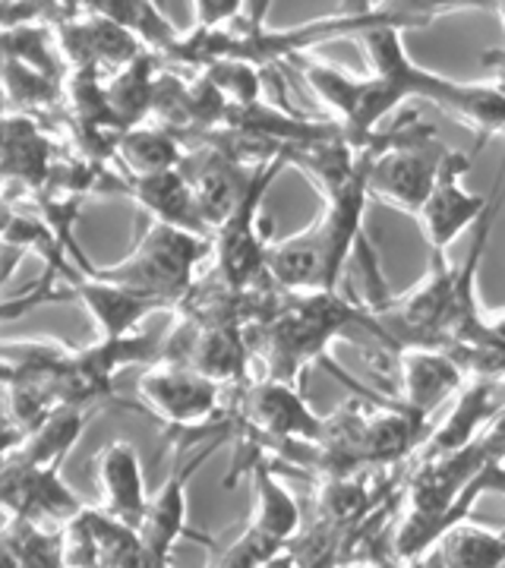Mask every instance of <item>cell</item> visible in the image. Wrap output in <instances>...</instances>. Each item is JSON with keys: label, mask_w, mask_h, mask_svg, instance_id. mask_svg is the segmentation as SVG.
<instances>
[{"label": "cell", "mask_w": 505, "mask_h": 568, "mask_svg": "<svg viewBox=\"0 0 505 568\" xmlns=\"http://www.w3.org/2000/svg\"><path fill=\"white\" fill-rule=\"evenodd\" d=\"M440 10H458V3H417V7H404V10H385V7H344L342 13H332L323 20L303 22L294 29H265V13L269 3H243V13L231 22L228 29L219 32H202L190 29L183 32L178 44L162 58V63L171 67H212V63H250L256 70H265L272 63L303 58L310 48L323 44V41L357 39L370 29L380 26H398V29H421L433 17H440Z\"/></svg>", "instance_id": "1"}, {"label": "cell", "mask_w": 505, "mask_h": 568, "mask_svg": "<svg viewBox=\"0 0 505 568\" xmlns=\"http://www.w3.org/2000/svg\"><path fill=\"white\" fill-rule=\"evenodd\" d=\"M344 332L373 338V310L344 291H282L275 310L246 332V342L269 379L301 386L303 369L325 364V351Z\"/></svg>", "instance_id": "2"}, {"label": "cell", "mask_w": 505, "mask_h": 568, "mask_svg": "<svg viewBox=\"0 0 505 568\" xmlns=\"http://www.w3.org/2000/svg\"><path fill=\"white\" fill-rule=\"evenodd\" d=\"M357 41L370 61V73L388 82L402 102L424 99L443 108L445 114L458 118L477 136V145H484L496 133H505V89L499 82H455L417 67L402 48L398 26L370 29L357 36Z\"/></svg>", "instance_id": "3"}, {"label": "cell", "mask_w": 505, "mask_h": 568, "mask_svg": "<svg viewBox=\"0 0 505 568\" xmlns=\"http://www.w3.org/2000/svg\"><path fill=\"white\" fill-rule=\"evenodd\" d=\"M445 152L448 149L436 136V126L411 111L373 142V159L366 171L370 200L417 215L436 186Z\"/></svg>", "instance_id": "4"}, {"label": "cell", "mask_w": 505, "mask_h": 568, "mask_svg": "<svg viewBox=\"0 0 505 568\" xmlns=\"http://www.w3.org/2000/svg\"><path fill=\"white\" fill-rule=\"evenodd\" d=\"M224 417V426H231L243 448H250V462L256 455H275L284 446L316 443L323 433V417L306 405L301 386H287L269 376L228 392Z\"/></svg>", "instance_id": "5"}, {"label": "cell", "mask_w": 505, "mask_h": 568, "mask_svg": "<svg viewBox=\"0 0 505 568\" xmlns=\"http://www.w3.org/2000/svg\"><path fill=\"white\" fill-rule=\"evenodd\" d=\"M212 256V237H200L171 224H149L133 253L114 265L99 268L101 278L149 294L178 310L183 297L200 282V263Z\"/></svg>", "instance_id": "6"}, {"label": "cell", "mask_w": 505, "mask_h": 568, "mask_svg": "<svg viewBox=\"0 0 505 568\" xmlns=\"http://www.w3.org/2000/svg\"><path fill=\"white\" fill-rule=\"evenodd\" d=\"M287 168V155H275L260 164V174L250 186L238 212L212 234V275L231 287H265L269 278V246H272V222L263 215L265 193L272 181Z\"/></svg>", "instance_id": "7"}, {"label": "cell", "mask_w": 505, "mask_h": 568, "mask_svg": "<svg viewBox=\"0 0 505 568\" xmlns=\"http://www.w3.org/2000/svg\"><path fill=\"white\" fill-rule=\"evenodd\" d=\"M260 164L246 162L222 133H209L193 145H186L181 174L193 190V200L209 234H215L238 212V205L246 200L250 186L260 174Z\"/></svg>", "instance_id": "8"}, {"label": "cell", "mask_w": 505, "mask_h": 568, "mask_svg": "<svg viewBox=\"0 0 505 568\" xmlns=\"http://www.w3.org/2000/svg\"><path fill=\"white\" fill-rule=\"evenodd\" d=\"M301 77L313 89V95L332 111V121L339 123L347 133V140L357 145L380 136L383 133L380 123L404 104L398 92L373 73L351 77L332 63L303 58Z\"/></svg>", "instance_id": "9"}, {"label": "cell", "mask_w": 505, "mask_h": 568, "mask_svg": "<svg viewBox=\"0 0 505 568\" xmlns=\"http://www.w3.org/2000/svg\"><path fill=\"white\" fill-rule=\"evenodd\" d=\"M142 405L159 417L168 433L205 436L209 424L224 417V388L202 379L200 373L171 364H152L137 383Z\"/></svg>", "instance_id": "10"}, {"label": "cell", "mask_w": 505, "mask_h": 568, "mask_svg": "<svg viewBox=\"0 0 505 568\" xmlns=\"http://www.w3.org/2000/svg\"><path fill=\"white\" fill-rule=\"evenodd\" d=\"M253 361L256 357L243 328H202L174 316V325L162 342L159 364L193 369L202 379L222 386L224 392H234L253 379L250 376Z\"/></svg>", "instance_id": "11"}, {"label": "cell", "mask_w": 505, "mask_h": 568, "mask_svg": "<svg viewBox=\"0 0 505 568\" xmlns=\"http://www.w3.org/2000/svg\"><path fill=\"white\" fill-rule=\"evenodd\" d=\"M61 54L70 73H101L114 77L123 67L145 54L140 41L123 26L108 20L92 3H73V13L54 26Z\"/></svg>", "instance_id": "12"}, {"label": "cell", "mask_w": 505, "mask_h": 568, "mask_svg": "<svg viewBox=\"0 0 505 568\" xmlns=\"http://www.w3.org/2000/svg\"><path fill=\"white\" fill-rule=\"evenodd\" d=\"M0 503L10 521H26L44 530H61L85 508L77 493L63 484L61 467L17 462H3Z\"/></svg>", "instance_id": "13"}, {"label": "cell", "mask_w": 505, "mask_h": 568, "mask_svg": "<svg viewBox=\"0 0 505 568\" xmlns=\"http://www.w3.org/2000/svg\"><path fill=\"white\" fill-rule=\"evenodd\" d=\"M471 162H474V155L448 149L433 193L426 196L421 212L414 215L421 231H424L430 256H448L445 253L448 244L455 237H462L467 227H477L489 203H493V196H474L465 186V174L471 171Z\"/></svg>", "instance_id": "14"}, {"label": "cell", "mask_w": 505, "mask_h": 568, "mask_svg": "<svg viewBox=\"0 0 505 568\" xmlns=\"http://www.w3.org/2000/svg\"><path fill=\"white\" fill-rule=\"evenodd\" d=\"M61 278L70 287V297L80 301L82 310L92 316L101 342L130 338L145 316H152L155 310H171V306L149 297V294H140V291H130L123 284L101 278L99 272L95 275L80 272V265H67Z\"/></svg>", "instance_id": "15"}, {"label": "cell", "mask_w": 505, "mask_h": 568, "mask_svg": "<svg viewBox=\"0 0 505 568\" xmlns=\"http://www.w3.org/2000/svg\"><path fill=\"white\" fill-rule=\"evenodd\" d=\"M219 446H222V436L212 439L205 448H200L190 462L171 467V474L159 487V493H152L149 508L142 515L140 528H137L142 544L149 549V556H152V562H171L174 544L186 534H193L186 528V487H190V477L196 474V467L205 465Z\"/></svg>", "instance_id": "16"}, {"label": "cell", "mask_w": 505, "mask_h": 568, "mask_svg": "<svg viewBox=\"0 0 505 568\" xmlns=\"http://www.w3.org/2000/svg\"><path fill=\"white\" fill-rule=\"evenodd\" d=\"M503 407V379H467V386L455 395V405L443 417V424L430 429L426 443L417 448V455L411 462H433V458H443L448 452L471 446Z\"/></svg>", "instance_id": "17"}, {"label": "cell", "mask_w": 505, "mask_h": 568, "mask_svg": "<svg viewBox=\"0 0 505 568\" xmlns=\"http://www.w3.org/2000/svg\"><path fill=\"white\" fill-rule=\"evenodd\" d=\"M63 142L41 118L3 114V186L20 183L22 193H41L61 159Z\"/></svg>", "instance_id": "18"}, {"label": "cell", "mask_w": 505, "mask_h": 568, "mask_svg": "<svg viewBox=\"0 0 505 568\" xmlns=\"http://www.w3.org/2000/svg\"><path fill=\"white\" fill-rule=\"evenodd\" d=\"M92 480L101 496V508L123 525L140 528L152 493L145 489L140 452L127 439H114L92 458Z\"/></svg>", "instance_id": "19"}, {"label": "cell", "mask_w": 505, "mask_h": 568, "mask_svg": "<svg viewBox=\"0 0 505 568\" xmlns=\"http://www.w3.org/2000/svg\"><path fill=\"white\" fill-rule=\"evenodd\" d=\"M398 361V405L430 417L436 407L458 395L467 386V376L445 351L430 347H404Z\"/></svg>", "instance_id": "20"}, {"label": "cell", "mask_w": 505, "mask_h": 568, "mask_svg": "<svg viewBox=\"0 0 505 568\" xmlns=\"http://www.w3.org/2000/svg\"><path fill=\"white\" fill-rule=\"evenodd\" d=\"M246 470H250V480L256 489V506H253L246 528L256 530L260 537L284 549L303 530L301 503L294 499L291 489L284 487L282 470H275L269 455H256Z\"/></svg>", "instance_id": "21"}, {"label": "cell", "mask_w": 505, "mask_h": 568, "mask_svg": "<svg viewBox=\"0 0 505 568\" xmlns=\"http://www.w3.org/2000/svg\"><path fill=\"white\" fill-rule=\"evenodd\" d=\"M123 181H127L123 196L137 200L155 224H171V227H181V231L200 234V237H212L205 222H202L193 190L181 174V168L152 174V178H127L123 174Z\"/></svg>", "instance_id": "22"}, {"label": "cell", "mask_w": 505, "mask_h": 568, "mask_svg": "<svg viewBox=\"0 0 505 568\" xmlns=\"http://www.w3.org/2000/svg\"><path fill=\"white\" fill-rule=\"evenodd\" d=\"M162 70V58L152 54V51H145L130 67H123L121 73H114V77L104 80L108 108H111V114H114V121H118L123 133L152 121L155 89H159Z\"/></svg>", "instance_id": "23"}, {"label": "cell", "mask_w": 505, "mask_h": 568, "mask_svg": "<svg viewBox=\"0 0 505 568\" xmlns=\"http://www.w3.org/2000/svg\"><path fill=\"white\" fill-rule=\"evenodd\" d=\"M421 568H503L505 566V530H489L462 521L448 528L417 559Z\"/></svg>", "instance_id": "24"}, {"label": "cell", "mask_w": 505, "mask_h": 568, "mask_svg": "<svg viewBox=\"0 0 505 568\" xmlns=\"http://www.w3.org/2000/svg\"><path fill=\"white\" fill-rule=\"evenodd\" d=\"M95 410L85 407H61L54 410L39 429H32L20 446L7 448L3 462H17V465H48L61 467L63 458L70 455V448L77 446L82 429L89 426Z\"/></svg>", "instance_id": "25"}, {"label": "cell", "mask_w": 505, "mask_h": 568, "mask_svg": "<svg viewBox=\"0 0 505 568\" xmlns=\"http://www.w3.org/2000/svg\"><path fill=\"white\" fill-rule=\"evenodd\" d=\"M183 155H186V145L174 133L162 130L159 123H142L121 136L114 168L127 178H152V174L181 168Z\"/></svg>", "instance_id": "26"}, {"label": "cell", "mask_w": 505, "mask_h": 568, "mask_svg": "<svg viewBox=\"0 0 505 568\" xmlns=\"http://www.w3.org/2000/svg\"><path fill=\"white\" fill-rule=\"evenodd\" d=\"M0 48H3V61L26 63V67H32V70H39V73L58 82L70 77V67L63 61L54 26H48V22L0 29Z\"/></svg>", "instance_id": "27"}, {"label": "cell", "mask_w": 505, "mask_h": 568, "mask_svg": "<svg viewBox=\"0 0 505 568\" xmlns=\"http://www.w3.org/2000/svg\"><path fill=\"white\" fill-rule=\"evenodd\" d=\"M3 114H32L41 118L63 108V82L44 77L39 70L17 61H3Z\"/></svg>", "instance_id": "28"}, {"label": "cell", "mask_w": 505, "mask_h": 568, "mask_svg": "<svg viewBox=\"0 0 505 568\" xmlns=\"http://www.w3.org/2000/svg\"><path fill=\"white\" fill-rule=\"evenodd\" d=\"M92 7L99 13H104L108 20L123 26L145 51H152L159 58H164L181 39V32L168 22L159 3H140V0H114V3H108L104 0V3H92Z\"/></svg>", "instance_id": "29"}, {"label": "cell", "mask_w": 505, "mask_h": 568, "mask_svg": "<svg viewBox=\"0 0 505 568\" xmlns=\"http://www.w3.org/2000/svg\"><path fill=\"white\" fill-rule=\"evenodd\" d=\"M209 77V82L222 92L228 108H246V104L263 102V70L250 63H212L200 70Z\"/></svg>", "instance_id": "30"}, {"label": "cell", "mask_w": 505, "mask_h": 568, "mask_svg": "<svg viewBox=\"0 0 505 568\" xmlns=\"http://www.w3.org/2000/svg\"><path fill=\"white\" fill-rule=\"evenodd\" d=\"M61 566L63 568H104L101 566L99 540L92 530V515L82 508L80 515L61 528Z\"/></svg>", "instance_id": "31"}, {"label": "cell", "mask_w": 505, "mask_h": 568, "mask_svg": "<svg viewBox=\"0 0 505 568\" xmlns=\"http://www.w3.org/2000/svg\"><path fill=\"white\" fill-rule=\"evenodd\" d=\"M279 552H282L279 544H272V540L260 537L256 530L246 528L231 547L224 549L215 568H265Z\"/></svg>", "instance_id": "32"}, {"label": "cell", "mask_w": 505, "mask_h": 568, "mask_svg": "<svg viewBox=\"0 0 505 568\" xmlns=\"http://www.w3.org/2000/svg\"><path fill=\"white\" fill-rule=\"evenodd\" d=\"M265 568H297V562L291 559V552H287V549H282V552H279V556H275V559H272Z\"/></svg>", "instance_id": "33"}, {"label": "cell", "mask_w": 505, "mask_h": 568, "mask_svg": "<svg viewBox=\"0 0 505 568\" xmlns=\"http://www.w3.org/2000/svg\"><path fill=\"white\" fill-rule=\"evenodd\" d=\"M152 568H174V566H171V562H155Z\"/></svg>", "instance_id": "34"}]
</instances>
